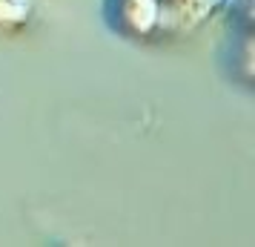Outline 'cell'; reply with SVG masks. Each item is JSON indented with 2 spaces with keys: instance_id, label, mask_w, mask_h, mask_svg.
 Returning <instances> with one entry per match:
<instances>
[{
  "instance_id": "obj_1",
  "label": "cell",
  "mask_w": 255,
  "mask_h": 247,
  "mask_svg": "<svg viewBox=\"0 0 255 247\" xmlns=\"http://www.w3.org/2000/svg\"><path fill=\"white\" fill-rule=\"evenodd\" d=\"M104 20L127 40H149L166 32L161 0H104Z\"/></svg>"
},
{
  "instance_id": "obj_2",
  "label": "cell",
  "mask_w": 255,
  "mask_h": 247,
  "mask_svg": "<svg viewBox=\"0 0 255 247\" xmlns=\"http://www.w3.org/2000/svg\"><path fill=\"white\" fill-rule=\"evenodd\" d=\"M230 0H161L166 32H184L207 23L215 12H221Z\"/></svg>"
},
{
  "instance_id": "obj_3",
  "label": "cell",
  "mask_w": 255,
  "mask_h": 247,
  "mask_svg": "<svg viewBox=\"0 0 255 247\" xmlns=\"http://www.w3.org/2000/svg\"><path fill=\"white\" fill-rule=\"evenodd\" d=\"M40 0H0V35L20 32L32 23Z\"/></svg>"
}]
</instances>
